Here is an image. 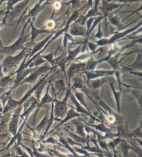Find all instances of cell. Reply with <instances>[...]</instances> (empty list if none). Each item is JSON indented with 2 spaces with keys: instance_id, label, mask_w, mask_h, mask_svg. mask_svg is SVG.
<instances>
[{
  "instance_id": "1",
  "label": "cell",
  "mask_w": 142,
  "mask_h": 157,
  "mask_svg": "<svg viewBox=\"0 0 142 157\" xmlns=\"http://www.w3.org/2000/svg\"><path fill=\"white\" fill-rule=\"evenodd\" d=\"M142 26V19L139 22L136 24L135 26L132 28L128 29L127 30H124L122 31H116L110 37H103V38L97 40L95 43L97 44L98 47H108L112 44H114L118 41H121L123 39H124L125 37L129 36L134 31H135L136 29H138L139 27Z\"/></svg>"
},
{
  "instance_id": "2",
  "label": "cell",
  "mask_w": 142,
  "mask_h": 157,
  "mask_svg": "<svg viewBox=\"0 0 142 157\" xmlns=\"http://www.w3.org/2000/svg\"><path fill=\"white\" fill-rule=\"evenodd\" d=\"M31 49L29 47H24L23 49L16 56H6V58L3 59V62L1 64L2 71L4 74H7L11 71V70L15 68V67L18 65V64L24 59L26 55L31 52Z\"/></svg>"
},
{
  "instance_id": "3",
  "label": "cell",
  "mask_w": 142,
  "mask_h": 157,
  "mask_svg": "<svg viewBox=\"0 0 142 157\" xmlns=\"http://www.w3.org/2000/svg\"><path fill=\"white\" fill-rule=\"evenodd\" d=\"M30 20H31V19H29V20L26 21V22L24 24L22 31L21 33L20 34V36H19L18 40H16L13 44L8 46V47H4L2 48H1V49H0V52H2V53L5 54V55L6 56H13V54H14L16 51H18L20 49H23L24 48V44L30 39L29 37L31 36V34L30 33L26 34L25 33L26 26H28V24H29Z\"/></svg>"
},
{
  "instance_id": "4",
  "label": "cell",
  "mask_w": 142,
  "mask_h": 157,
  "mask_svg": "<svg viewBox=\"0 0 142 157\" xmlns=\"http://www.w3.org/2000/svg\"><path fill=\"white\" fill-rule=\"evenodd\" d=\"M72 89L71 88L67 89L66 94L64 98L62 100L53 99L54 103V116L60 121H62L64 116L66 115L68 111V99L69 98V95Z\"/></svg>"
},
{
  "instance_id": "5",
  "label": "cell",
  "mask_w": 142,
  "mask_h": 157,
  "mask_svg": "<svg viewBox=\"0 0 142 157\" xmlns=\"http://www.w3.org/2000/svg\"><path fill=\"white\" fill-rule=\"evenodd\" d=\"M86 71V62H72L70 64L69 68L66 71V75L67 78V87L71 88V80L76 74H83Z\"/></svg>"
},
{
  "instance_id": "6",
  "label": "cell",
  "mask_w": 142,
  "mask_h": 157,
  "mask_svg": "<svg viewBox=\"0 0 142 157\" xmlns=\"http://www.w3.org/2000/svg\"><path fill=\"white\" fill-rule=\"evenodd\" d=\"M54 69H56L55 67H49L47 64H45L44 66H40V67H37L35 68L34 71L31 73L28 76H27L25 79H24L20 85H23V84L25 83H30V84H34L35 82H36L37 80L38 79L41 75L43 74H45V73L50 71L51 70H53Z\"/></svg>"
},
{
  "instance_id": "7",
  "label": "cell",
  "mask_w": 142,
  "mask_h": 157,
  "mask_svg": "<svg viewBox=\"0 0 142 157\" xmlns=\"http://www.w3.org/2000/svg\"><path fill=\"white\" fill-rule=\"evenodd\" d=\"M134 53H136V57L135 61L132 64H130L128 66L121 65L122 71L129 72L130 71H134V70H137V71H141L142 70V52H141V51L138 50L130 51L129 53L124 54V57H125Z\"/></svg>"
},
{
  "instance_id": "8",
  "label": "cell",
  "mask_w": 142,
  "mask_h": 157,
  "mask_svg": "<svg viewBox=\"0 0 142 157\" xmlns=\"http://www.w3.org/2000/svg\"><path fill=\"white\" fill-rule=\"evenodd\" d=\"M52 88V97L53 99L62 100L64 98L67 91L65 82L63 79H59L54 82L53 85L51 84Z\"/></svg>"
},
{
  "instance_id": "9",
  "label": "cell",
  "mask_w": 142,
  "mask_h": 157,
  "mask_svg": "<svg viewBox=\"0 0 142 157\" xmlns=\"http://www.w3.org/2000/svg\"><path fill=\"white\" fill-rule=\"evenodd\" d=\"M83 74L86 75L87 82L88 84L90 81L97 78L104 77V76H113L115 74V71L113 70H94L93 71H84Z\"/></svg>"
},
{
  "instance_id": "10",
  "label": "cell",
  "mask_w": 142,
  "mask_h": 157,
  "mask_svg": "<svg viewBox=\"0 0 142 157\" xmlns=\"http://www.w3.org/2000/svg\"><path fill=\"white\" fill-rule=\"evenodd\" d=\"M23 108V105H20V106L16 108L14 113L13 114L11 120L9 125V132L13 136H15L18 130V124H19V119L20 118L21 111Z\"/></svg>"
},
{
  "instance_id": "11",
  "label": "cell",
  "mask_w": 142,
  "mask_h": 157,
  "mask_svg": "<svg viewBox=\"0 0 142 157\" xmlns=\"http://www.w3.org/2000/svg\"><path fill=\"white\" fill-rule=\"evenodd\" d=\"M49 0H46L42 4H40L38 2H37L35 6L29 10L28 14L25 15V17H24V18L23 19V20L24 21L26 20H28L29 19H31V21H34H34L37 16V15H39L40 13L42 11L43 9H45L46 5L51 4V3L49 2Z\"/></svg>"
},
{
  "instance_id": "12",
  "label": "cell",
  "mask_w": 142,
  "mask_h": 157,
  "mask_svg": "<svg viewBox=\"0 0 142 157\" xmlns=\"http://www.w3.org/2000/svg\"><path fill=\"white\" fill-rule=\"evenodd\" d=\"M101 1L102 5L99 6L98 9H99L102 15L105 16H108L112 13L114 10L120 9L123 6V5H121V4H115L114 2H108L107 0H101Z\"/></svg>"
},
{
  "instance_id": "13",
  "label": "cell",
  "mask_w": 142,
  "mask_h": 157,
  "mask_svg": "<svg viewBox=\"0 0 142 157\" xmlns=\"http://www.w3.org/2000/svg\"><path fill=\"white\" fill-rule=\"evenodd\" d=\"M29 24L30 26H31V42H30L28 46V47H31V46L34 44V41L35 38H36L37 36H39V35L42 34V33H47V34H51L52 32H53L55 30H47V29H37L36 27L34 26V21H31V20H30L29 21Z\"/></svg>"
},
{
  "instance_id": "14",
  "label": "cell",
  "mask_w": 142,
  "mask_h": 157,
  "mask_svg": "<svg viewBox=\"0 0 142 157\" xmlns=\"http://www.w3.org/2000/svg\"><path fill=\"white\" fill-rule=\"evenodd\" d=\"M87 28L85 26H82L81 24L72 22L68 30L69 33L72 36H82L85 37L86 35Z\"/></svg>"
},
{
  "instance_id": "15",
  "label": "cell",
  "mask_w": 142,
  "mask_h": 157,
  "mask_svg": "<svg viewBox=\"0 0 142 157\" xmlns=\"http://www.w3.org/2000/svg\"><path fill=\"white\" fill-rule=\"evenodd\" d=\"M69 98H71V101H72V102H73V104L74 105L75 110L76 112L81 113V114H83L85 116H89V117H90L92 119H96V118H95L94 116L92 115V113H90V112H89L88 110H87L85 108L83 105H82L80 102L77 101V99L76 98L74 95L72 93V91H71L70 93Z\"/></svg>"
},
{
  "instance_id": "16",
  "label": "cell",
  "mask_w": 142,
  "mask_h": 157,
  "mask_svg": "<svg viewBox=\"0 0 142 157\" xmlns=\"http://www.w3.org/2000/svg\"><path fill=\"white\" fill-rule=\"evenodd\" d=\"M114 80H114V78L112 77V78L109 81V83H110V86L111 87L112 91L114 100H115V102H116L117 113H121V95H122V87L119 89V91H116L114 86Z\"/></svg>"
},
{
  "instance_id": "17",
  "label": "cell",
  "mask_w": 142,
  "mask_h": 157,
  "mask_svg": "<svg viewBox=\"0 0 142 157\" xmlns=\"http://www.w3.org/2000/svg\"><path fill=\"white\" fill-rule=\"evenodd\" d=\"M56 32V31L55 30V31H54L53 32H52V33H51V34L49 35V36L46 37L45 39H44L43 40H42V41L40 42H38L37 44H35L34 46V47L32 48V50L31 51V52H30L27 59H30L31 58H32V57L34 56H35L37 53H38V52H39V51H40L41 50H42V48H44V47H45V46L46 45V43H47V42L49 41V40L51 39V37H52L54 34H55Z\"/></svg>"
},
{
  "instance_id": "18",
  "label": "cell",
  "mask_w": 142,
  "mask_h": 157,
  "mask_svg": "<svg viewBox=\"0 0 142 157\" xmlns=\"http://www.w3.org/2000/svg\"><path fill=\"white\" fill-rule=\"evenodd\" d=\"M112 78V76H104L97 78V79L90 81L88 83V85L92 90H96V89L103 87L105 84L109 82Z\"/></svg>"
},
{
  "instance_id": "19",
  "label": "cell",
  "mask_w": 142,
  "mask_h": 157,
  "mask_svg": "<svg viewBox=\"0 0 142 157\" xmlns=\"http://www.w3.org/2000/svg\"><path fill=\"white\" fill-rule=\"evenodd\" d=\"M85 116V115L81 114V113H79L78 112H76L74 108H73L72 107V108H71V109H68L67 112L66 113V116H65V117L63 119H62V121L60 122V123L58 124V125H56L55 128H54L52 129V131H51V132H52L54 130H56V129L57 128H58L60 126H61V125H62V124H64L65 123H67L68 121H70V120H72V119L74 118H76V117H79V116Z\"/></svg>"
},
{
  "instance_id": "20",
  "label": "cell",
  "mask_w": 142,
  "mask_h": 157,
  "mask_svg": "<svg viewBox=\"0 0 142 157\" xmlns=\"http://www.w3.org/2000/svg\"><path fill=\"white\" fill-rule=\"evenodd\" d=\"M52 83V77L50 78L49 81V85H47V87H46L45 94L44 96L42 97V99H40V102H38V104L37 105V108H39L40 109L41 107L44 105H45L46 104H49V103H51L53 101V98L52 97V96H51L49 94V87Z\"/></svg>"
},
{
  "instance_id": "21",
  "label": "cell",
  "mask_w": 142,
  "mask_h": 157,
  "mask_svg": "<svg viewBox=\"0 0 142 157\" xmlns=\"http://www.w3.org/2000/svg\"><path fill=\"white\" fill-rule=\"evenodd\" d=\"M30 1H31V0H23V1L19 2L18 4H16L15 6L13 7V9L11 10V11L10 12L9 15L11 16L13 19L18 17V15L20 14L22 10H25L27 6H28Z\"/></svg>"
},
{
  "instance_id": "22",
  "label": "cell",
  "mask_w": 142,
  "mask_h": 157,
  "mask_svg": "<svg viewBox=\"0 0 142 157\" xmlns=\"http://www.w3.org/2000/svg\"><path fill=\"white\" fill-rule=\"evenodd\" d=\"M82 44H83V43L81 44H79L77 47L74 48V49H71L70 48H67L68 50L67 51V56H66L67 64L74 60V59L76 58V57L79 55V53H81Z\"/></svg>"
},
{
  "instance_id": "23",
  "label": "cell",
  "mask_w": 142,
  "mask_h": 157,
  "mask_svg": "<svg viewBox=\"0 0 142 157\" xmlns=\"http://www.w3.org/2000/svg\"><path fill=\"white\" fill-rule=\"evenodd\" d=\"M20 106V104H19V101H16V100L13 99L11 96H10L9 100H8V102L6 105H5V107L3 109V112H2V114H6L10 111H12L13 109H15L18 107Z\"/></svg>"
},
{
  "instance_id": "24",
  "label": "cell",
  "mask_w": 142,
  "mask_h": 157,
  "mask_svg": "<svg viewBox=\"0 0 142 157\" xmlns=\"http://www.w3.org/2000/svg\"><path fill=\"white\" fill-rule=\"evenodd\" d=\"M51 113H50V117L49 118V120H48V123H47V125H46V128L45 130V132H44V134H43V136H42V139H45V137L46 136V134L49 133V129H51V126H52V124H53V122L56 121H60L58 119H56L55 118V116H54V103H53V101L51 102Z\"/></svg>"
},
{
  "instance_id": "25",
  "label": "cell",
  "mask_w": 142,
  "mask_h": 157,
  "mask_svg": "<svg viewBox=\"0 0 142 157\" xmlns=\"http://www.w3.org/2000/svg\"><path fill=\"white\" fill-rule=\"evenodd\" d=\"M73 84H72V88L73 90H81L82 91L83 88L86 85L84 84V82L82 78L79 75V76H74L73 78Z\"/></svg>"
},
{
  "instance_id": "26",
  "label": "cell",
  "mask_w": 142,
  "mask_h": 157,
  "mask_svg": "<svg viewBox=\"0 0 142 157\" xmlns=\"http://www.w3.org/2000/svg\"><path fill=\"white\" fill-rule=\"evenodd\" d=\"M48 120H49V109H47L45 117L42 119V121H40V123L38 124L36 126V128H35V132H37V133H40V132L44 130V129L45 130L46 125H47V123H48Z\"/></svg>"
},
{
  "instance_id": "27",
  "label": "cell",
  "mask_w": 142,
  "mask_h": 157,
  "mask_svg": "<svg viewBox=\"0 0 142 157\" xmlns=\"http://www.w3.org/2000/svg\"><path fill=\"white\" fill-rule=\"evenodd\" d=\"M120 148L121 149L124 157H128L129 156V150H132V146L125 139H123L122 141L120 143Z\"/></svg>"
},
{
  "instance_id": "28",
  "label": "cell",
  "mask_w": 142,
  "mask_h": 157,
  "mask_svg": "<svg viewBox=\"0 0 142 157\" xmlns=\"http://www.w3.org/2000/svg\"><path fill=\"white\" fill-rule=\"evenodd\" d=\"M74 96L76 97V98L77 99V101L80 102V103L83 105V106L87 110H88L89 112V107L87 106V105L86 103L85 99V96H84V93L83 91H78L77 90H75L74 89Z\"/></svg>"
},
{
  "instance_id": "29",
  "label": "cell",
  "mask_w": 142,
  "mask_h": 157,
  "mask_svg": "<svg viewBox=\"0 0 142 157\" xmlns=\"http://www.w3.org/2000/svg\"><path fill=\"white\" fill-rule=\"evenodd\" d=\"M81 0H70V1L67 2V3H63V4L69 6V10H72L73 12L77 10H81V9H79L81 6Z\"/></svg>"
},
{
  "instance_id": "30",
  "label": "cell",
  "mask_w": 142,
  "mask_h": 157,
  "mask_svg": "<svg viewBox=\"0 0 142 157\" xmlns=\"http://www.w3.org/2000/svg\"><path fill=\"white\" fill-rule=\"evenodd\" d=\"M130 93L132 94L134 98L136 99V102H138L141 112L142 113V92L139 90H136V89H133V90H130Z\"/></svg>"
},
{
  "instance_id": "31",
  "label": "cell",
  "mask_w": 142,
  "mask_h": 157,
  "mask_svg": "<svg viewBox=\"0 0 142 157\" xmlns=\"http://www.w3.org/2000/svg\"><path fill=\"white\" fill-rule=\"evenodd\" d=\"M90 126L92 127V128H94L95 129H97V130H99L101 132H103V133L106 134H112L111 133V130L110 129H109L108 128L106 127L104 123H101L100 124H89Z\"/></svg>"
},
{
  "instance_id": "32",
  "label": "cell",
  "mask_w": 142,
  "mask_h": 157,
  "mask_svg": "<svg viewBox=\"0 0 142 157\" xmlns=\"http://www.w3.org/2000/svg\"><path fill=\"white\" fill-rule=\"evenodd\" d=\"M49 80H44L43 82L39 85V86H38V87L37 88L36 90L35 91L34 93L35 94V98L37 99V101L38 102H40L41 94H42V90L44 89V88L45 87V86L47 85V83L49 82Z\"/></svg>"
},
{
  "instance_id": "33",
  "label": "cell",
  "mask_w": 142,
  "mask_h": 157,
  "mask_svg": "<svg viewBox=\"0 0 142 157\" xmlns=\"http://www.w3.org/2000/svg\"><path fill=\"white\" fill-rule=\"evenodd\" d=\"M73 124H75L76 128V134L81 137L85 138L86 134H85V129H84L85 126L83 125V124L81 123H78V122L73 123Z\"/></svg>"
},
{
  "instance_id": "34",
  "label": "cell",
  "mask_w": 142,
  "mask_h": 157,
  "mask_svg": "<svg viewBox=\"0 0 142 157\" xmlns=\"http://www.w3.org/2000/svg\"><path fill=\"white\" fill-rule=\"evenodd\" d=\"M54 55L55 54H53V52H51L49 54H46V55H41L42 56V58L45 59L46 62H48L49 63L51 67H55L56 68V64H55V59H54Z\"/></svg>"
},
{
  "instance_id": "35",
  "label": "cell",
  "mask_w": 142,
  "mask_h": 157,
  "mask_svg": "<svg viewBox=\"0 0 142 157\" xmlns=\"http://www.w3.org/2000/svg\"><path fill=\"white\" fill-rule=\"evenodd\" d=\"M46 62V61L45 60V59H44L42 58V56H41V55H40L39 56H37V58H35L34 59V61H33L30 64V65L29 66V68H34V67H39L40 65H41L42 64L45 63ZM29 67H28V68H29Z\"/></svg>"
},
{
  "instance_id": "36",
  "label": "cell",
  "mask_w": 142,
  "mask_h": 157,
  "mask_svg": "<svg viewBox=\"0 0 142 157\" xmlns=\"http://www.w3.org/2000/svg\"><path fill=\"white\" fill-rule=\"evenodd\" d=\"M59 139H60V141H61L62 143V144H63V145L65 146V147H66L68 150L71 151V152H72L73 154V155H74L75 157H78V156L75 152V151L72 148V146H71L69 144V143H68L67 140H65L64 137H62V136H61V135H59Z\"/></svg>"
},
{
  "instance_id": "37",
  "label": "cell",
  "mask_w": 142,
  "mask_h": 157,
  "mask_svg": "<svg viewBox=\"0 0 142 157\" xmlns=\"http://www.w3.org/2000/svg\"><path fill=\"white\" fill-rule=\"evenodd\" d=\"M13 75V73L9 75H7V76L2 77V78H0V87L4 88V86H6L7 85H9V82L13 81V79L11 78Z\"/></svg>"
},
{
  "instance_id": "38",
  "label": "cell",
  "mask_w": 142,
  "mask_h": 157,
  "mask_svg": "<svg viewBox=\"0 0 142 157\" xmlns=\"http://www.w3.org/2000/svg\"><path fill=\"white\" fill-rule=\"evenodd\" d=\"M123 139H122V138H121V137L117 136L116 139H114V140H111V141H110L108 143V147L111 148L113 151L115 150V147H116L117 145L120 144V143L122 141Z\"/></svg>"
},
{
  "instance_id": "39",
  "label": "cell",
  "mask_w": 142,
  "mask_h": 157,
  "mask_svg": "<svg viewBox=\"0 0 142 157\" xmlns=\"http://www.w3.org/2000/svg\"><path fill=\"white\" fill-rule=\"evenodd\" d=\"M31 150H32V153L34 157H49L46 154H44L42 153H40L39 151H38L37 149L36 148L35 145L34 140H32V146H31Z\"/></svg>"
},
{
  "instance_id": "40",
  "label": "cell",
  "mask_w": 142,
  "mask_h": 157,
  "mask_svg": "<svg viewBox=\"0 0 142 157\" xmlns=\"http://www.w3.org/2000/svg\"><path fill=\"white\" fill-rule=\"evenodd\" d=\"M131 133H132V135L133 137L141 138L142 139V129L139 125L137 128L135 129V130L131 132Z\"/></svg>"
},
{
  "instance_id": "41",
  "label": "cell",
  "mask_w": 142,
  "mask_h": 157,
  "mask_svg": "<svg viewBox=\"0 0 142 157\" xmlns=\"http://www.w3.org/2000/svg\"><path fill=\"white\" fill-rule=\"evenodd\" d=\"M69 135L71 137H72L73 139H74V141L76 142H82L85 143L86 142V139L85 138H83V137H81L80 136H76L75 134H73V133H70L69 132Z\"/></svg>"
},
{
  "instance_id": "42",
  "label": "cell",
  "mask_w": 142,
  "mask_h": 157,
  "mask_svg": "<svg viewBox=\"0 0 142 157\" xmlns=\"http://www.w3.org/2000/svg\"><path fill=\"white\" fill-rule=\"evenodd\" d=\"M95 37L97 38L98 40H100L103 37V32L102 31L101 22H100L99 24H98V30L96 35H95Z\"/></svg>"
},
{
  "instance_id": "43",
  "label": "cell",
  "mask_w": 142,
  "mask_h": 157,
  "mask_svg": "<svg viewBox=\"0 0 142 157\" xmlns=\"http://www.w3.org/2000/svg\"><path fill=\"white\" fill-rule=\"evenodd\" d=\"M87 47H88V49L93 52V51H95L98 49V46L96 44V43H94V42H89L88 41L87 43Z\"/></svg>"
},
{
  "instance_id": "44",
  "label": "cell",
  "mask_w": 142,
  "mask_h": 157,
  "mask_svg": "<svg viewBox=\"0 0 142 157\" xmlns=\"http://www.w3.org/2000/svg\"><path fill=\"white\" fill-rule=\"evenodd\" d=\"M108 2H117L119 3H122V4H125V3H128V4H131V3H134V2H141L142 0H107Z\"/></svg>"
},
{
  "instance_id": "45",
  "label": "cell",
  "mask_w": 142,
  "mask_h": 157,
  "mask_svg": "<svg viewBox=\"0 0 142 157\" xmlns=\"http://www.w3.org/2000/svg\"><path fill=\"white\" fill-rule=\"evenodd\" d=\"M56 25V21H52L51 20H50L49 21H48L46 22L45 27L44 29H47V30H51V29L54 28V26Z\"/></svg>"
},
{
  "instance_id": "46",
  "label": "cell",
  "mask_w": 142,
  "mask_h": 157,
  "mask_svg": "<svg viewBox=\"0 0 142 157\" xmlns=\"http://www.w3.org/2000/svg\"><path fill=\"white\" fill-rule=\"evenodd\" d=\"M17 150H18V153L19 154V156L20 157H31L29 156L28 154H26L25 151L22 150L21 147H19V145L17 146Z\"/></svg>"
},
{
  "instance_id": "47",
  "label": "cell",
  "mask_w": 142,
  "mask_h": 157,
  "mask_svg": "<svg viewBox=\"0 0 142 157\" xmlns=\"http://www.w3.org/2000/svg\"><path fill=\"white\" fill-rule=\"evenodd\" d=\"M45 143H52V144H58V145H60V143H58V142H57V140L54 139L52 136L48 138V139L45 140Z\"/></svg>"
},
{
  "instance_id": "48",
  "label": "cell",
  "mask_w": 142,
  "mask_h": 157,
  "mask_svg": "<svg viewBox=\"0 0 142 157\" xmlns=\"http://www.w3.org/2000/svg\"><path fill=\"white\" fill-rule=\"evenodd\" d=\"M61 2H56L55 3H53V14H52V15H53V13H54V12H55V10H58V9H60L61 8ZM51 15V16H52Z\"/></svg>"
},
{
  "instance_id": "49",
  "label": "cell",
  "mask_w": 142,
  "mask_h": 157,
  "mask_svg": "<svg viewBox=\"0 0 142 157\" xmlns=\"http://www.w3.org/2000/svg\"><path fill=\"white\" fill-rule=\"evenodd\" d=\"M101 0H94V6H93V8H94V9L95 11H99V4H100V2Z\"/></svg>"
},
{
  "instance_id": "50",
  "label": "cell",
  "mask_w": 142,
  "mask_h": 157,
  "mask_svg": "<svg viewBox=\"0 0 142 157\" xmlns=\"http://www.w3.org/2000/svg\"><path fill=\"white\" fill-rule=\"evenodd\" d=\"M130 74L135 75L136 78H142V71H129Z\"/></svg>"
},
{
  "instance_id": "51",
  "label": "cell",
  "mask_w": 142,
  "mask_h": 157,
  "mask_svg": "<svg viewBox=\"0 0 142 157\" xmlns=\"http://www.w3.org/2000/svg\"><path fill=\"white\" fill-rule=\"evenodd\" d=\"M87 9L89 10V9H92L93 8V0H87Z\"/></svg>"
},
{
  "instance_id": "52",
  "label": "cell",
  "mask_w": 142,
  "mask_h": 157,
  "mask_svg": "<svg viewBox=\"0 0 142 157\" xmlns=\"http://www.w3.org/2000/svg\"><path fill=\"white\" fill-rule=\"evenodd\" d=\"M134 139H135L136 140V141L137 142L138 144L141 146V148H142V140H140L139 139V138H136V137H134Z\"/></svg>"
},
{
  "instance_id": "53",
  "label": "cell",
  "mask_w": 142,
  "mask_h": 157,
  "mask_svg": "<svg viewBox=\"0 0 142 157\" xmlns=\"http://www.w3.org/2000/svg\"><path fill=\"white\" fill-rule=\"evenodd\" d=\"M4 73L2 71V67L0 65V78H2V77H4Z\"/></svg>"
},
{
  "instance_id": "54",
  "label": "cell",
  "mask_w": 142,
  "mask_h": 157,
  "mask_svg": "<svg viewBox=\"0 0 142 157\" xmlns=\"http://www.w3.org/2000/svg\"><path fill=\"white\" fill-rule=\"evenodd\" d=\"M3 47H4V44H3V43H2V42L1 38H0V49H1V48H2Z\"/></svg>"
},
{
  "instance_id": "55",
  "label": "cell",
  "mask_w": 142,
  "mask_h": 157,
  "mask_svg": "<svg viewBox=\"0 0 142 157\" xmlns=\"http://www.w3.org/2000/svg\"><path fill=\"white\" fill-rule=\"evenodd\" d=\"M8 0H0V2H7Z\"/></svg>"
},
{
  "instance_id": "56",
  "label": "cell",
  "mask_w": 142,
  "mask_h": 157,
  "mask_svg": "<svg viewBox=\"0 0 142 157\" xmlns=\"http://www.w3.org/2000/svg\"><path fill=\"white\" fill-rule=\"evenodd\" d=\"M4 10H0V14H1V13H4Z\"/></svg>"
},
{
  "instance_id": "57",
  "label": "cell",
  "mask_w": 142,
  "mask_h": 157,
  "mask_svg": "<svg viewBox=\"0 0 142 157\" xmlns=\"http://www.w3.org/2000/svg\"><path fill=\"white\" fill-rule=\"evenodd\" d=\"M56 2H61V0H56Z\"/></svg>"
},
{
  "instance_id": "58",
  "label": "cell",
  "mask_w": 142,
  "mask_h": 157,
  "mask_svg": "<svg viewBox=\"0 0 142 157\" xmlns=\"http://www.w3.org/2000/svg\"><path fill=\"white\" fill-rule=\"evenodd\" d=\"M98 155H99V157H103V155H101V154H98Z\"/></svg>"
}]
</instances>
